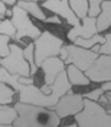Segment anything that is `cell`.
I'll return each mask as SVG.
<instances>
[{"instance_id": "obj_1", "label": "cell", "mask_w": 111, "mask_h": 127, "mask_svg": "<svg viewBox=\"0 0 111 127\" xmlns=\"http://www.w3.org/2000/svg\"><path fill=\"white\" fill-rule=\"evenodd\" d=\"M18 117L14 121L16 127H57L61 117L54 109L32 105L27 103H16Z\"/></svg>"}, {"instance_id": "obj_2", "label": "cell", "mask_w": 111, "mask_h": 127, "mask_svg": "<svg viewBox=\"0 0 111 127\" xmlns=\"http://www.w3.org/2000/svg\"><path fill=\"white\" fill-rule=\"evenodd\" d=\"M76 125L79 127H111V116L98 101L84 98L83 109L75 115Z\"/></svg>"}, {"instance_id": "obj_3", "label": "cell", "mask_w": 111, "mask_h": 127, "mask_svg": "<svg viewBox=\"0 0 111 127\" xmlns=\"http://www.w3.org/2000/svg\"><path fill=\"white\" fill-rule=\"evenodd\" d=\"M63 47V40L61 38L44 31L38 38L34 39V61L38 67L42 63L51 56H59L61 48Z\"/></svg>"}, {"instance_id": "obj_4", "label": "cell", "mask_w": 111, "mask_h": 127, "mask_svg": "<svg viewBox=\"0 0 111 127\" xmlns=\"http://www.w3.org/2000/svg\"><path fill=\"white\" fill-rule=\"evenodd\" d=\"M11 21H12V23L16 28V34L14 39L18 43H21L22 38L35 39L42 33L40 30L31 21L29 14L25 9H22L21 6H18L17 4L14 5V7H12Z\"/></svg>"}, {"instance_id": "obj_5", "label": "cell", "mask_w": 111, "mask_h": 127, "mask_svg": "<svg viewBox=\"0 0 111 127\" xmlns=\"http://www.w3.org/2000/svg\"><path fill=\"white\" fill-rule=\"evenodd\" d=\"M62 95L57 93L53 94H45L42 92L40 88L31 84H23L21 89L18 91V101L21 103H27L32 105H38V106H44V108H50L53 109L55 104L59 101V99Z\"/></svg>"}, {"instance_id": "obj_6", "label": "cell", "mask_w": 111, "mask_h": 127, "mask_svg": "<svg viewBox=\"0 0 111 127\" xmlns=\"http://www.w3.org/2000/svg\"><path fill=\"white\" fill-rule=\"evenodd\" d=\"M0 66L5 67L12 75H20L22 77H31L29 63L23 56V49L16 43L10 44V54L1 59Z\"/></svg>"}, {"instance_id": "obj_7", "label": "cell", "mask_w": 111, "mask_h": 127, "mask_svg": "<svg viewBox=\"0 0 111 127\" xmlns=\"http://www.w3.org/2000/svg\"><path fill=\"white\" fill-rule=\"evenodd\" d=\"M67 50V58L63 63L66 65L73 64L82 71L88 70L92 64L95 61V59L99 56V53H95L92 49H85L79 45H76L75 43L65 45Z\"/></svg>"}, {"instance_id": "obj_8", "label": "cell", "mask_w": 111, "mask_h": 127, "mask_svg": "<svg viewBox=\"0 0 111 127\" xmlns=\"http://www.w3.org/2000/svg\"><path fill=\"white\" fill-rule=\"evenodd\" d=\"M83 104H84V96L70 91L59 99V101L55 104L53 109L57 112V115L61 119H65L78 114L83 109Z\"/></svg>"}, {"instance_id": "obj_9", "label": "cell", "mask_w": 111, "mask_h": 127, "mask_svg": "<svg viewBox=\"0 0 111 127\" xmlns=\"http://www.w3.org/2000/svg\"><path fill=\"white\" fill-rule=\"evenodd\" d=\"M90 82L103 83L111 81V55L99 54L92 66L84 71Z\"/></svg>"}, {"instance_id": "obj_10", "label": "cell", "mask_w": 111, "mask_h": 127, "mask_svg": "<svg viewBox=\"0 0 111 127\" xmlns=\"http://www.w3.org/2000/svg\"><path fill=\"white\" fill-rule=\"evenodd\" d=\"M43 7L60 16L71 26H77L81 21L71 9L68 0H45L43 1Z\"/></svg>"}, {"instance_id": "obj_11", "label": "cell", "mask_w": 111, "mask_h": 127, "mask_svg": "<svg viewBox=\"0 0 111 127\" xmlns=\"http://www.w3.org/2000/svg\"><path fill=\"white\" fill-rule=\"evenodd\" d=\"M83 20V25L78 23L77 26H72V28L67 32V39L73 43V40L78 37L82 38H90L98 32L96 27V17L85 16Z\"/></svg>"}, {"instance_id": "obj_12", "label": "cell", "mask_w": 111, "mask_h": 127, "mask_svg": "<svg viewBox=\"0 0 111 127\" xmlns=\"http://www.w3.org/2000/svg\"><path fill=\"white\" fill-rule=\"evenodd\" d=\"M43 72H44V83L51 84L55 82L59 73L66 70V64L60 56H51L45 59L40 65Z\"/></svg>"}, {"instance_id": "obj_13", "label": "cell", "mask_w": 111, "mask_h": 127, "mask_svg": "<svg viewBox=\"0 0 111 127\" xmlns=\"http://www.w3.org/2000/svg\"><path fill=\"white\" fill-rule=\"evenodd\" d=\"M66 73L72 86H88L90 83V79L88 78L85 72L73 64H68L66 66Z\"/></svg>"}, {"instance_id": "obj_14", "label": "cell", "mask_w": 111, "mask_h": 127, "mask_svg": "<svg viewBox=\"0 0 111 127\" xmlns=\"http://www.w3.org/2000/svg\"><path fill=\"white\" fill-rule=\"evenodd\" d=\"M98 32L106 31L111 27V0H104L101 4V12L96 17Z\"/></svg>"}, {"instance_id": "obj_15", "label": "cell", "mask_w": 111, "mask_h": 127, "mask_svg": "<svg viewBox=\"0 0 111 127\" xmlns=\"http://www.w3.org/2000/svg\"><path fill=\"white\" fill-rule=\"evenodd\" d=\"M17 5L21 6L22 9H25V10L31 16H33L34 18L45 22L47 16H45L43 9L39 6V4H38L37 1H33V0H31V1H28V0H18V1H17Z\"/></svg>"}, {"instance_id": "obj_16", "label": "cell", "mask_w": 111, "mask_h": 127, "mask_svg": "<svg viewBox=\"0 0 111 127\" xmlns=\"http://www.w3.org/2000/svg\"><path fill=\"white\" fill-rule=\"evenodd\" d=\"M18 117V112L16 108H11L7 104L0 105V127L12 126L14 121Z\"/></svg>"}, {"instance_id": "obj_17", "label": "cell", "mask_w": 111, "mask_h": 127, "mask_svg": "<svg viewBox=\"0 0 111 127\" xmlns=\"http://www.w3.org/2000/svg\"><path fill=\"white\" fill-rule=\"evenodd\" d=\"M105 42V35H101L99 33H95L93 37L90 38H82V37H78L73 40V43L76 45H79L82 48H85V49H90V48L95 45V44H103Z\"/></svg>"}, {"instance_id": "obj_18", "label": "cell", "mask_w": 111, "mask_h": 127, "mask_svg": "<svg viewBox=\"0 0 111 127\" xmlns=\"http://www.w3.org/2000/svg\"><path fill=\"white\" fill-rule=\"evenodd\" d=\"M70 1V6L73 10V12L79 20L84 18L85 16H88L89 11V1L88 0H68Z\"/></svg>"}, {"instance_id": "obj_19", "label": "cell", "mask_w": 111, "mask_h": 127, "mask_svg": "<svg viewBox=\"0 0 111 127\" xmlns=\"http://www.w3.org/2000/svg\"><path fill=\"white\" fill-rule=\"evenodd\" d=\"M15 89L10 87L9 84L0 82V105L5 104H11L14 101V95H15Z\"/></svg>"}, {"instance_id": "obj_20", "label": "cell", "mask_w": 111, "mask_h": 127, "mask_svg": "<svg viewBox=\"0 0 111 127\" xmlns=\"http://www.w3.org/2000/svg\"><path fill=\"white\" fill-rule=\"evenodd\" d=\"M23 56L29 63V66H31V76L35 75L37 71H38V66H37L35 61H34V43H29L27 47L23 49Z\"/></svg>"}, {"instance_id": "obj_21", "label": "cell", "mask_w": 111, "mask_h": 127, "mask_svg": "<svg viewBox=\"0 0 111 127\" xmlns=\"http://www.w3.org/2000/svg\"><path fill=\"white\" fill-rule=\"evenodd\" d=\"M0 34H6V35L12 37V38L15 37L16 28L11 20L5 18V20H1L0 21Z\"/></svg>"}, {"instance_id": "obj_22", "label": "cell", "mask_w": 111, "mask_h": 127, "mask_svg": "<svg viewBox=\"0 0 111 127\" xmlns=\"http://www.w3.org/2000/svg\"><path fill=\"white\" fill-rule=\"evenodd\" d=\"M10 38L9 35L6 34H0V56L1 58H5L10 54Z\"/></svg>"}, {"instance_id": "obj_23", "label": "cell", "mask_w": 111, "mask_h": 127, "mask_svg": "<svg viewBox=\"0 0 111 127\" xmlns=\"http://www.w3.org/2000/svg\"><path fill=\"white\" fill-rule=\"evenodd\" d=\"M89 1V11L88 16L90 17H98V15L101 12V4L104 0H88Z\"/></svg>"}, {"instance_id": "obj_24", "label": "cell", "mask_w": 111, "mask_h": 127, "mask_svg": "<svg viewBox=\"0 0 111 127\" xmlns=\"http://www.w3.org/2000/svg\"><path fill=\"white\" fill-rule=\"evenodd\" d=\"M99 54L111 55V33H106L105 34V42L100 45Z\"/></svg>"}, {"instance_id": "obj_25", "label": "cell", "mask_w": 111, "mask_h": 127, "mask_svg": "<svg viewBox=\"0 0 111 127\" xmlns=\"http://www.w3.org/2000/svg\"><path fill=\"white\" fill-rule=\"evenodd\" d=\"M101 94H104V91H103V88L100 87V88L93 89V91H90V92H88V93H84L83 96H84V98H88V99H90V100L99 101V99H100Z\"/></svg>"}, {"instance_id": "obj_26", "label": "cell", "mask_w": 111, "mask_h": 127, "mask_svg": "<svg viewBox=\"0 0 111 127\" xmlns=\"http://www.w3.org/2000/svg\"><path fill=\"white\" fill-rule=\"evenodd\" d=\"M45 22H48V23H54V25H61L62 23V21L60 20V16H57V15L47 17L45 18Z\"/></svg>"}, {"instance_id": "obj_27", "label": "cell", "mask_w": 111, "mask_h": 127, "mask_svg": "<svg viewBox=\"0 0 111 127\" xmlns=\"http://www.w3.org/2000/svg\"><path fill=\"white\" fill-rule=\"evenodd\" d=\"M104 93H108L111 92V81H106V82H103V86H101Z\"/></svg>"}, {"instance_id": "obj_28", "label": "cell", "mask_w": 111, "mask_h": 127, "mask_svg": "<svg viewBox=\"0 0 111 127\" xmlns=\"http://www.w3.org/2000/svg\"><path fill=\"white\" fill-rule=\"evenodd\" d=\"M5 12H6V5L2 2V0H0V20L5 15Z\"/></svg>"}, {"instance_id": "obj_29", "label": "cell", "mask_w": 111, "mask_h": 127, "mask_svg": "<svg viewBox=\"0 0 111 127\" xmlns=\"http://www.w3.org/2000/svg\"><path fill=\"white\" fill-rule=\"evenodd\" d=\"M61 59H62L63 61L66 60V58H67V50H66V48H65V44H63V47L61 48V51H60V55H59Z\"/></svg>"}, {"instance_id": "obj_30", "label": "cell", "mask_w": 111, "mask_h": 127, "mask_svg": "<svg viewBox=\"0 0 111 127\" xmlns=\"http://www.w3.org/2000/svg\"><path fill=\"white\" fill-rule=\"evenodd\" d=\"M17 1L18 0H2V2L5 4V5H10V6H14L17 4Z\"/></svg>"}, {"instance_id": "obj_31", "label": "cell", "mask_w": 111, "mask_h": 127, "mask_svg": "<svg viewBox=\"0 0 111 127\" xmlns=\"http://www.w3.org/2000/svg\"><path fill=\"white\" fill-rule=\"evenodd\" d=\"M100 45H101V44H99V43H98V44L93 45V47L90 48V49H92L93 51H95V53H99V50H100Z\"/></svg>"}, {"instance_id": "obj_32", "label": "cell", "mask_w": 111, "mask_h": 127, "mask_svg": "<svg viewBox=\"0 0 111 127\" xmlns=\"http://www.w3.org/2000/svg\"><path fill=\"white\" fill-rule=\"evenodd\" d=\"M5 15L9 16V17H11V16H12V9H6V12H5Z\"/></svg>"}, {"instance_id": "obj_33", "label": "cell", "mask_w": 111, "mask_h": 127, "mask_svg": "<svg viewBox=\"0 0 111 127\" xmlns=\"http://www.w3.org/2000/svg\"><path fill=\"white\" fill-rule=\"evenodd\" d=\"M108 112L110 114V116H111V106H110V108H109V109H108Z\"/></svg>"}, {"instance_id": "obj_34", "label": "cell", "mask_w": 111, "mask_h": 127, "mask_svg": "<svg viewBox=\"0 0 111 127\" xmlns=\"http://www.w3.org/2000/svg\"><path fill=\"white\" fill-rule=\"evenodd\" d=\"M106 94H108V95H110V96H111V92H108Z\"/></svg>"}, {"instance_id": "obj_35", "label": "cell", "mask_w": 111, "mask_h": 127, "mask_svg": "<svg viewBox=\"0 0 111 127\" xmlns=\"http://www.w3.org/2000/svg\"><path fill=\"white\" fill-rule=\"evenodd\" d=\"M1 59H2V58H1V56H0V64H1Z\"/></svg>"}, {"instance_id": "obj_36", "label": "cell", "mask_w": 111, "mask_h": 127, "mask_svg": "<svg viewBox=\"0 0 111 127\" xmlns=\"http://www.w3.org/2000/svg\"><path fill=\"white\" fill-rule=\"evenodd\" d=\"M28 1H31V0H28ZM33 1H38V0H33Z\"/></svg>"}]
</instances>
